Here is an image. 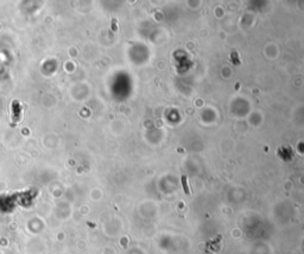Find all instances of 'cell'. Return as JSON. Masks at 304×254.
<instances>
[{
	"instance_id": "cell-1",
	"label": "cell",
	"mask_w": 304,
	"mask_h": 254,
	"mask_svg": "<svg viewBox=\"0 0 304 254\" xmlns=\"http://www.w3.org/2000/svg\"><path fill=\"white\" fill-rule=\"evenodd\" d=\"M182 183H183V188H184L185 194H190V190H189L188 184H187V176H185V175L182 176Z\"/></svg>"
}]
</instances>
